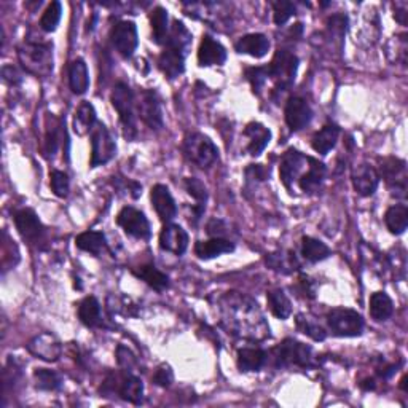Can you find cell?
<instances>
[{"mask_svg": "<svg viewBox=\"0 0 408 408\" xmlns=\"http://www.w3.org/2000/svg\"><path fill=\"white\" fill-rule=\"evenodd\" d=\"M217 308L224 327L230 333L249 340L270 336V327L257 303L239 292H226L219 297Z\"/></svg>", "mask_w": 408, "mask_h": 408, "instance_id": "1", "label": "cell"}, {"mask_svg": "<svg viewBox=\"0 0 408 408\" xmlns=\"http://www.w3.org/2000/svg\"><path fill=\"white\" fill-rule=\"evenodd\" d=\"M114 109L118 112L123 136L126 140H134L138 138V110H136V94L126 83L118 82L110 96Z\"/></svg>", "mask_w": 408, "mask_h": 408, "instance_id": "2", "label": "cell"}, {"mask_svg": "<svg viewBox=\"0 0 408 408\" xmlns=\"http://www.w3.org/2000/svg\"><path fill=\"white\" fill-rule=\"evenodd\" d=\"M101 392L107 397L115 394V396L128 400V402L134 405H140L144 402V385H142V380L128 370L110 373L101 386Z\"/></svg>", "mask_w": 408, "mask_h": 408, "instance_id": "3", "label": "cell"}, {"mask_svg": "<svg viewBox=\"0 0 408 408\" xmlns=\"http://www.w3.org/2000/svg\"><path fill=\"white\" fill-rule=\"evenodd\" d=\"M18 57L28 72L47 77L53 72V45L26 42L18 48Z\"/></svg>", "mask_w": 408, "mask_h": 408, "instance_id": "4", "label": "cell"}, {"mask_svg": "<svg viewBox=\"0 0 408 408\" xmlns=\"http://www.w3.org/2000/svg\"><path fill=\"white\" fill-rule=\"evenodd\" d=\"M182 150L185 158L190 163L202 167V170H209L219 160V148L207 136L202 133L187 134L182 144Z\"/></svg>", "mask_w": 408, "mask_h": 408, "instance_id": "5", "label": "cell"}, {"mask_svg": "<svg viewBox=\"0 0 408 408\" xmlns=\"http://www.w3.org/2000/svg\"><path fill=\"white\" fill-rule=\"evenodd\" d=\"M271 359L276 368H287V367H309L313 360V349L303 345V343L287 338L281 345H277L271 351Z\"/></svg>", "mask_w": 408, "mask_h": 408, "instance_id": "6", "label": "cell"}, {"mask_svg": "<svg viewBox=\"0 0 408 408\" xmlns=\"http://www.w3.org/2000/svg\"><path fill=\"white\" fill-rule=\"evenodd\" d=\"M297 69H299V57L287 50L280 48L273 56V61L268 64L270 79L276 82L275 93H282L292 87L295 82Z\"/></svg>", "mask_w": 408, "mask_h": 408, "instance_id": "7", "label": "cell"}, {"mask_svg": "<svg viewBox=\"0 0 408 408\" xmlns=\"http://www.w3.org/2000/svg\"><path fill=\"white\" fill-rule=\"evenodd\" d=\"M15 226L26 243L34 246L37 249L45 250V244H47V228H45L34 211L29 209V207L16 211Z\"/></svg>", "mask_w": 408, "mask_h": 408, "instance_id": "8", "label": "cell"}, {"mask_svg": "<svg viewBox=\"0 0 408 408\" xmlns=\"http://www.w3.org/2000/svg\"><path fill=\"white\" fill-rule=\"evenodd\" d=\"M329 329L336 336H359L364 332V319L358 311L335 308L327 316Z\"/></svg>", "mask_w": 408, "mask_h": 408, "instance_id": "9", "label": "cell"}, {"mask_svg": "<svg viewBox=\"0 0 408 408\" xmlns=\"http://www.w3.org/2000/svg\"><path fill=\"white\" fill-rule=\"evenodd\" d=\"M380 176L386 180L392 197L397 199L407 198V163L404 160L394 157L380 160Z\"/></svg>", "mask_w": 408, "mask_h": 408, "instance_id": "10", "label": "cell"}, {"mask_svg": "<svg viewBox=\"0 0 408 408\" xmlns=\"http://www.w3.org/2000/svg\"><path fill=\"white\" fill-rule=\"evenodd\" d=\"M116 155V144L109 133V129L102 123H96L92 131V160L89 166L98 167L109 163Z\"/></svg>", "mask_w": 408, "mask_h": 408, "instance_id": "11", "label": "cell"}, {"mask_svg": "<svg viewBox=\"0 0 408 408\" xmlns=\"http://www.w3.org/2000/svg\"><path fill=\"white\" fill-rule=\"evenodd\" d=\"M136 110L140 120L148 128L161 129L165 125L163 110H161V101L153 89H140L136 96Z\"/></svg>", "mask_w": 408, "mask_h": 408, "instance_id": "12", "label": "cell"}, {"mask_svg": "<svg viewBox=\"0 0 408 408\" xmlns=\"http://www.w3.org/2000/svg\"><path fill=\"white\" fill-rule=\"evenodd\" d=\"M116 224H118L123 231L126 233L128 236H133L136 239H144L148 241L152 236L150 224H148V219L145 217V214L136 209V207L126 206L118 212L116 216Z\"/></svg>", "mask_w": 408, "mask_h": 408, "instance_id": "13", "label": "cell"}, {"mask_svg": "<svg viewBox=\"0 0 408 408\" xmlns=\"http://www.w3.org/2000/svg\"><path fill=\"white\" fill-rule=\"evenodd\" d=\"M190 48H185L182 45L166 42L165 50L161 51L158 57V69L163 72L167 79L174 80L185 70V57L189 55Z\"/></svg>", "mask_w": 408, "mask_h": 408, "instance_id": "14", "label": "cell"}, {"mask_svg": "<svg viewBox=\"0 0 408 408\" xmlns=\"http://www.w3.org/2000/svg\"><path fill=\"white\" fill-rule=\"evenodd\" d=\"M110 42H112L116 53L125 57V60H129L139 45L138 28L133 21L116 23L112 28V32H110Z\"/></svg>", "mask_w": 408, "mask_h": 408, "instance_id": "15", "label": "cell"}, {"mask_svg": "<svg viewBox=\"0 0 408 408\" xmlns=\"http://www.w3.org/2000/svg\"><path fill=\"white\" fill-rule=\"evenodd\" d=\"M307 163L308 157H305V155L297 150V148H289V150L284 153L280 165V177L289 193H292L294 182L300 177L302 170Z\"/></svg>", "mask_w": 408, "mask_h": 408, "instance_id": "16", "label": "cell"}, {"mask_svg": "<svg viewBox=\"0 0 408 408\" xmlns=\"http://www.w3.org/2000/svg\"><path fill=\"white\" fill-rule=\"evenodd\" d=\"M284 115H286V123L290 128V131L295 133L302 131L303 128H307L309 125L311 118H313V110H311L307 99L294 96V98H290L287 101Z\"/></svg>", "mask_w": 408, "mask_h": 408, "instance_id": "17", "label": "cell"}, {"mask_svg": "<svg viewBox=\"0 0 408 408\" xmlns=\"http://www.w3.org/2000/svg\"><path fill=\"white\" fill-rule=\"evenodd\" d=\"M28 351L42 360L56 362L61 358L62 346L55 335L45 332L34 336V338L28 343Z\"/></svg>", "mask_w": 408, "mask_h": 408, "instance_id": "18", "label": "cell"}, {"mask_svg": "<svg viewBox=\"0 0 408 408\" xmlns=\"http://www.w3.org/2000/svg\"><path fill=\"white\" fill-rule=\"evenodd\" d=\"M189 243V235L180 225L166 224L160 233V248L174 255L185 254Z\"/></svg>", "mask_w": 408, "mask_h": 408, "instance_id": "19", "label": "cell"}, {"mask_svg": "<svg viewBox=\"0 0 408 408\" xmlns=\"http://www.w3.org/2000/svg\"><path fill=\"white\" fill-rule=\"evenodd\" d=\"M351 182L360 197H372L378 189L380 176L370 165H355L351 171Z\"/></svg>", "mask_w": 408, "mask_h": 408, "instance_id": "20", "label": "cell"}, {"mask_svg": "<svg viewBox=\"0 0 408 408\" xmlns=\"http://www.w3.org/2000/svg\"><path fill=\"white\" fill-rule=\"evenodd\" d=\"M150 199L155 212L158 214V217L163 220L165 224H170L171 220L177 216V204L174 202L171 192L166 185H153L150 192Z\"/></svg>", "mask_w": 408, "mask_h": 408, "instance_id": "21", "label": "cell"}, {"mask_svg": "<svg viewBox=\"0 0 408 408\" xmlns=\"http://www.w3.org/2000/svg\"><path fill=\"white\" fill-rule=\"evenodd\" d=\"M226 61V50L220 42L214 40L211 35H204L198 48V64L202 67L222 66Z\"/></svg>", "mask_w": 408, "mask_h": 408, "instance_id": "22", "label": "cell"}, {"mask_svg": "<svg viewBox=\"0 0 408 408\" xmlns=\"http://www.w3.org/2000/svg\"><path fill=\"white\" fill-rule=\"evenodd\" d=\"M244 136L249 139L248 152L252 157H258L271 140V131L268 128H265L262 123L252 121L244 129Z\"/></svg>", "mask_w": 408, "mask_h": 408, "instance_id": "23", "label": "cell"}, {"mask_svg": "<svg viewBox=\"0 0 408 408\" xmlns=\"http://www.w3.org/2000/svg\"><path fill=\"white\" fill-rule=\"evenodd\" d=\"M235 50L239 55H249L252 57H263L270 50V40L263 34H248L235 43Z\"/></svg>", "mask_w": 408, "mask_h": 408, "instance_id": "24", "label": "cell"}, {"mask_svg": "<svg viewBox=\"0 0 408 408\" xmlns=\"http://www.w3.org/2000/svg\"><path fill=\"white\" fill-rule=\"evenodd\" d=\"M233 250H235V244L225 238H212L195 244V254L202 260H211V258H216L219 255L230 254Z\"/></svg>", "mask_w": 408, "mask_h": 408, "instance_id": "25", "label": "cell"}, {"mask_svg": "<svg viewBox=\"0 0 408 408\" xmlns=\"http://www.w3.org/2000/svg\"><path fill=\"white\" fill-rule=\"evenodd\" d=\"M238 368L241 372H258L268 362V353L260 348L238 349Z\"/></svg>", "mask_w": 408, "mask_h": 408, "instance_id": "26", "label": "cell"}, {"mask_svg": "<svg viewBox=\"0 0 408 408\" xmlns=\"http://www.w3.org/2000/svg\"><path fill=\"white\" fill-rule=\"evenodd\" d=\"M326 177V166L316 158L308 157V171L299 177L302 192L314 193L321 189L322 180Z\"/></svg>", "mask_w": 408, "mask_h": 408, "instance_id": "27", "label": "cell"}, {"mask_svg": "<svg viewBox=\"0 0 408 408\" xmlns=\"http://www.w3.org/2000/svg\"><path fill=\"white\" fill-rule=\"evenodd\" d=\"M133 275L144 281L147 286H150L157 292H165L170 287V277L163 271H160L155 265H140L138 268H133Z\"/></svg>", "mask_w": 408, "mask_h": 408, "instance_id": "28", "label": "cell"}, {"mask_svg": "<svg viewBox=\"0 0 408 408\" xmlns=\"http://www.w3.org/2000/svg\"><path fill=\"white\" fill-rule=\"evenodd\" d=\"M75 246L94 257H101L107 250V241L101 231H83L75 238Z\"/></svg>", "mask_w": 408, "mask_h": 408, "instance_id": "29", "label": "cell"}, {"mask_svg": "<svg viewBox=\"0 0 408 408\" xmlns=\"http://www.w3.org/2000/svg\"><path fill=\"white\" fill-rule=\"evenodd\" d=\"M338 138H340V128L333 125V123H329V125L324 126L321 131H317L313 136L311 145H313L314 152H317L319 155H327L336 145Z\"/></svg>", "mask_w": 408, "mask_h": 408, "instance_id": "30", "label": "cell"}, {"mask_svg": "<svg viewBox=\"0 0 408 408\" xmlns=\"http://www.w3.org/2000/svg\"><path fill=\"white\" fill-rule=\"evenodd\" d=\"M96 123H98V120H96V110L93 104L87 101L82 102L74 116V131L79 136H85L93 131Z\"/></svg>", "mask_w": 408, "mask_h": 408, "instance_id": "31", "label": "cell"}, {"mask_svg": "<svg viewBox=\"0 0 408 408\" xmlns=\"http://www.w3.org/2000/svg\"><path fill=\"white\" fill-rule=\"evenodd\" d=\"M69 87L72 89V93L80 96L85 94L89 87V74L87 62L83 60H75L70 64L69 69Z\"/></svg>", "mask_w": 408, "mask_h": 408, "instance_id": "32", "label": "cell"}, {"mask_svg": "<svg viewBox=\"0 0 408 408\" xmlns=\"http://www.w3.org/2000/svg\"><path fill=\"white\" fill-rule=\"evenodd\" d=\"M150 24H152V40L157 45H165L170 35V16H167V10L163 6H155L150 15Z\"/></svg>", "mask_w": 408, "mask_h": 408, "instance_id": "33", "label": "cell"}, {"mask_svg": "<svg viewBox=\"0 0 408 408\" xmlns=\"http://www.w3.org/2000/svg\"><path fill=\"white\" fill-rule=\"evenodd\" d=\"M48 116L50 120L47 118V134H45V153L48 157H55V153L61 145L62 133H66V129L62 131V128H66V121L57 120L51 115Z\"/></svg>", "mask_w": 408, "mask_h": 408, "instance_id": "34", "label": "cell"}, {"mask_svg": "<svg viewBox=\"0 0 408 408\" xmlns=\"http://www.w3.org/2000/svg\"><path fill=\"white\" fill-rule=\"evenodd\" d=\"M79 319L87 327H101L102 316H101V305L96 297H87L79 305Z\"/></svg>", "mask_w": 408, "mask_h": 408, "instance_id": "35", "label": "cell"}, {"mask_svg": "<svg viewBox=\"0 0 408 408\" xmlns=\"http://www.w3.org/2000/svg\"><path fill=\"white\" fill-rule=\"evenodd\" d=\"M385 224L392 235H402L408 226V207L405 204L390 207L385 214Z\"/></svg>", "mask_w": 408, "mask_h": 408, "instance_id": "36", "label": "cell"}, {"mask_svg": "<svg viewBox=\"0 0 408 408\" xmlns=\"http://www.w3.org/2000/svg\"><path fill=\"white\" fill-rule=\"evenodd\" d=\"M265 262H267L271 270L280 271V273L284 275L294 273L295 270L300 268V263L297 260L294 252H273V254L267 255Z\"/></svg>", "mask_w": 408, "mask_h": 408, "instance_id": "37", "label": "cell"}, {"mask_svg": "<svg viewBox=\"0 0 408 408\" xmlns=\"http://www.w3.org/2000/svg\"><path fill=\"white\" fill-rule=\"evenodd\" d=\"M267 302L270 311L273 313L275 317L281 321H286L287 317L292 313V305H290L289 297L286 295L282 289H273L267 294Z\"/></svg>", "mask_w": 408, "mask_h": 408, "instance_id": "38", "label": "cell"}, {"mask_svg": "<svg viewBox=\"0 0 408 408\" xmlns=\"http://www.w3.org/2000/svg\"><path fill=\"white\" fill-rule=\"evenodd\" d=\"M394 313V303L386 292H375L370 297V316L377 322L387 321Z\"/></svg>", "mask_w": 408, "mask_h": 408, "instance_id": "39", "label": "cell"}, {"mask_svg": "<svg viewBox=\"0 0 408 408\" xmlns=\"http://www.w3.org/2000/svg\"><path fill=\"white\" fill-rule=\"evenodd\" d=\"M302 254L311 263H317L326 260L330 255V249L327 244L311 236H303L302 239Z\"/></svg>", "mask_w": 408, "mask_h": 408, "instance_id": "40", "label": "cell"}, {"mask_svg": "<svg viewBox=\"0 0 408 408\" xmlns=\"http://www.w3.org/2000/svg\"><path fill=\"white\" fill-rule=\"evenodd\" d=\"M35 387L40 391H57L62 386V378L60 373L55 370H48V368H37L34 372Z\"/></svg>", "mask_w": 408, "mask_h": 408, "instance_id": "41", "label": "cell"}, {"mask_svg": "<svg viewBox=\"0 0 408 408\" xmlns=\"http://www.w3.org/2000/svg\"><path fill=\"white\" fill-rule=\"evenodd\" d=\"M19 262V250L18 246L15 244L13 239H10L9 233L5 230L2 231V271L6 273V271L15 268Z\"/></svg>", "mask_w": 408, "mask_h": 408, "instance_id": "42", "label": "cell"}, {"mask_svg": "<svg viewBox=\"0 0 408 408\" xmlns=\"http://www.w3.org/2000/svg\"><path fill=\"white\" fill-rule=\"evenodd\" d=\"M61 16H62V5H61V2L55 0V2H51L47 6V10L43 11V15L40 18V28L45 32L56 31L57 24H60V21H61Z\"/></svg>", "mask_w": 408, "mask_h": 408, "instance_id": "43", "label": "cell"}, {"mask_svg": "<svg viewBox=\"0 0 408 408\" xmlns=\"http://www.w3.org/2000/svg\"><path fill=\"white\" fill-rule=\"evenodd\" d=\"M297 329L314 341H324L327 338L326 330H324L319 324H316L313 319H309V317H305L303 314L297 316Z\"/></svg>", "mask_w": 408, "mask_h": 408, "instance_id": "44", "label": "cell"}, {"mask_svg": "<svg viewBox=\"0 0 408 408\" xmlns=\"http://www.w3.org/2000/svg\"><path fill=\"white\" fill-rule=\"evenodd\" d=\"M246 79L250 83L252 92L255 94H260L263 87L267 85V82L270 79V72H268V66L265 67H248L246 69Z\"/></svg>", "mask_w": 408, "mask_h": 408, "instance_id": "45", "label": "cell"}, {"mask_svg": "<svg viewBox=\"0 0 408 408\" xmlns=\"http://www.w3.org/2000/svg\"><path fill=\"white\" fill-rule=\"evenodd\" d=\"M271 6H273V19L277 26H284L290 18L297 15L295 5L289 0H276V2H271Z\"/></svg>", "mask_w": 408, "mask_h": 408, "instance_id": "46", "label": "cell"}, {"mask_svg": "<svg viewBox=\"0 0 408 408\" xmlns=\"http://www.w3.org/2000/svg\"><path fill=\"white\" fill-rule=\"evenodd\" d=\"M50 184H51V190H53V193L57 198H66L69 195L70 180H69L67 174L64 171H57V170L51 171Z\"/></svg>", "mask_w": 408, "mask_h": 408, "instance_id": "47", "label": "cell"}, {"mask_svg": "<svg viewBox=\"0 0 408 408\" xmlns=\"http://www.w3.org/2000/svg\"><path fill=\"white\" fill-rule=\"evenodd\" d=\"M184 185H185L187 193H189L192 198H195L198 203L206 204V202H207V189H206V185L202 182V180L197 179V177H187L184 180Z\"/></svg>", "mask_w": 408, "mask_h": 408, "instance_id": "48", "label": "cell"}, {"mask_svg": "<svg viewBox=\"0 0 408 408\" xmlns=\"http://www.w3.org/2000/svg\"><path fill=\"white\" fill-rule=\"evenodd\" d=\"M116 360H118V365L123 368V370L134 372V368L138 367V359H136L134 353L131 351V349L123 345L116 348Z\"/></svg>", "mask_w": 408, "mask_h": 408, "instance_id": "49", "label": "cell"}, {"mask_svg": "<svg viewBox=\"0 0 408 408\" xmlns=\"http://www.w3.org/2000/svg\"><path fill=\"white\" fill-rule=\"evenodd\" d=\"M153 383L160 387H170L174 381V372L167 364H161L153 373Z\"/></svg>", "mask_w": 408, "mask_h": 408, "instance_id": "50", "label": "cell"}, {"mask_svg": "<svg viewBox=\"0 0 408 408\" xmlns=\"http://www.w3.org/2000/svg\"><path fill=\"white\" fill-rule=\"evenodd\" d=\"M228 226L224 222V220L212 219L209 224H207V235H211L214 238H225L226 233H228ZM226 239V238H225Z\"/></svg>", "mask_w": 408, "mask_h": 408, "instance_id": "51", "label": "cell"}, {"mask_svg": "<svg viewBox=\"0 0 408 408\" xmlns=\"http://www.w3.org/2000/svg\"><path fill=\"white\" fill-rule=\"evenodd\" d=\"M246 176L248 179H254V180H267L270 176V170H267L263 165H250L248 170H246Z\"/></svg>", "mask_w": 408, "mask_h": 408, "instance_id": "52", "label": "cell"}, {"mask_svg": "<svg viewBox=\"0 0 408 408\" xmlns=\"http://www.w3.org/2000/svg\"><path fill=\"white\" fill-rule=\"evenodd\" d=\"M2 77H4V80L11 87H16L21 83V74H19L13 66H5L2 69Z\"/></svg>", "mask_w": 408, "mask_h": 408, "instance_id": "53", "label": "cell"}, {"mask_svg": "<svg viewBox=\"0 0 408 408\" xmlns=\"http://www.w3.org/2000/svg\"><path fill=\"white\" fill-rule=\"evenodd\" d=\"M300 284H302V289H303V292H305V295H308L309 299H314V297H316L314 287H313V284H311L309 277L308 276H302L300 277Z\"/></svg>", "mask_w": 408, "mask_h": 408, "instance_id": "54", "label": "cell"}, {"mask_svg": "<svg viewBox=\"0 0 408 408\" xmlns=\"http://www.w3.org/2000/svg\"><path fill=\"white\" fill-rule=\"evenodd\" d=\"M407 6L404 5V9L402 10H396V15H394V18H396V21L399 23V24H402V26H405L407 24Z\"/></svg>", "mask_w": 408, "mask_h": 408, "instance_id": "55", "label": "cell"}, {"mask_svg": "<svg viewBox=\"0 0 408 408\" xmlns=\"http://www.w3.org/2000/svg\"><path fill=\"white\" fill-rule=\"evenodd\" d=\"M400 387H402V391H405V392L408 391V390H407V375H405V377H404L402 380H400Z\"/></svg>", "mask_w": 408, "mask_h": 408, "instance_id": "56", "label": "cell"}]
</instances>
